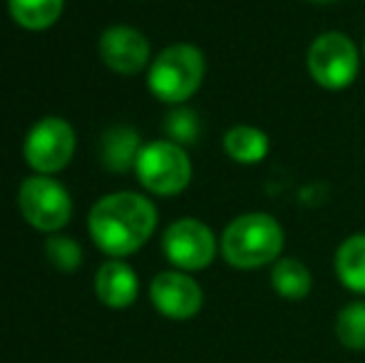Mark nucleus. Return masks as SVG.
<instances>
[{
	"label": "nucleus",
	"instance_id": "9d476101",
	"mask_svg": "<svg viewBox=\"0 0 365 363\" xmlns=\"http://www.w3.org/2000/svg\"><path fill=\"white\" fill-rule=\"evenodd\" d=\"M100 58L112 73L137 75L149 65L152 48L142 30L132 25H112L100 38Z\"/></svg>",
	"mask_w": 365,
	"mask_h": 363
},
{
	"label": "nucleus",
	"instance_id": "6ab92c4d",
	"mask_svg": "<svg viewBox=\"0 0 365 363\" xmlns=\"http://www.w3.org/2000/svg\"><path fill=\"white\" fill-rule=\"evenodd\" d=\"M164 130H167V137L177 145H189V142L197 140L199 135V120H197V112L187 110V107H179L174 110L172 115L167 117L164 122Z\"/></svg>",
	"mask_w": 365,
	"mask_h": 363
},
{
	"label": "nucleus",
	"instance_id": "1a4fd4ad",
	"mask_svg": "<svg viewBox=\"0 0 365 363\" xmlns=\"http://www.w3.org/2000/svg\"><path fill=\"white\" fill-rule=\"evenodd\" d=\"M149 301L164 319L189 321L204 309V291L192 274L172 269V272H162L152 279Z\"/></svg>",
	"mask_w": 365,
	"mask_h": 363
},
{
	"label": "nucleus",
	"instance_id": "dca6fc26",
	"mask_svg": "<svg viewBox=\"0 0 365 363\" xmlns=\"http://www.w3.org/2000/svg\"><path fill=\"white\" fill-rule=\"evenodd\" d=\"M65 0H8V13L25 30H48L60 20Z\"/></svg>",
	"mask_w": 365,
	"mask_h": 363
},
{
	"label": "nucleus",
	"instance_id": "9b49d317",
	"mask_svg": "<svg viewBox=\"0 0 365 363\" xmlns=\"http://www.w3.org/2000/svg\"><path fill=\"white\" fill-rule=\"evenodd\" d=\"M95 294L107 309H130L140 296V276L122 259H110L97 269Z\"/></svg>",
	"mask_w": 365,
	"mask_h": 363
},
{
	"label": "nucleus",
	"instance_id": "6e6552de",
	"mask_svg": "<svg viewBox=\"0 0 365 363\" xmlns=\"http://www.w3.org/2000/svg\"><path fill=\"white\" fill-rule=\"evenodd\" d=\"M162 252L167 262L179 272H202L212 267L219 254V239L204 222L194 217L177 219L162 237Z\"/></svg>",
	"mask_w": 365,
	"mask_h": 363
},
{
	"label": "nucleus",
	"instance_id": "423d86ee",
	"mask_svg": "<svg viewBox=\"0 0 365 363\" xmlns=\"http://www.w3.org/2000/svg\"><path fill=\"white\" fill-rule=\"evenodd\" d=\"M18 207L33 229L58 234L73 217V199L68 189L48 175L28 177L18 189Z\"/></svg>",
	"mask_w": 365,
	"mask_h": 363
},
{
	"label": "nucleus",
	"instance_id": "f3484780",
	"mask_svg": "<svg viewBox=\"0 0 365 363\" xmlns=\"http://www.w3.org/2000/svg\"><path fill=\"white\" fill-rule=\"evenodd\" d=\"M336 339L348 351H365V301H351L336 314Z\"/></svg>",
	"mask_w": 365,
	"mask_h": 363
},
{
	"label": "nucleus",
	"instance_id": "412c9836",
	"mask_svg": "<svg viewBox=\"0 0 365 363\" xmlns=\"http://www.w3.org/2000/svg\"><path fill=\"white\" fill-rule=\"evenodd\" d=\"M363 60H365V38H363Z\"/></svg>",
	"mask_w": 365,
	"mask_h": 363
},
{
	"label": "nucleus",
	"instance_id": "20e7f679",
	"mask_svg": "<svg viewBox=\"0 0 365 363\" xmlns=\"http://www.w3.org/2000/svg\"><path fill=\"white\" fill-rule=\"evenodd\" d=\"M308 75L323 90H346L361 73V50L351 35L341 30H326L316 35L306 55Z\"/></svg>",
	"mask_w": 365,
	"mask_h": 363
},
{
	"label": "nucleus",
	"instance_id": "a211bd4d",
	"mask_svg": "<svg viewBox=\"0 0 365 363\" xmlns=\"http://www.w3.org/2000/svg\"><path fill=\"white\" fill-rule=\"evenodd\" d=\"M45 257L63 274L77 272L82 267V247L75 239L60 237V234H53V237L45 239Z\"/></svg>",
	"mask_w": 365,
	"mask_h": 363
},
{
	"label": "nucleus",
	"instance_id": "4468645a",
	"mask_svg": "<svg viewBox=\"0 0 365 363\" xmlns=\"http://www.w3.org/2000/svg\"><path fill=\"white\" fill-rule=\"evenodd\" d=\"M336 276L348 291L365 294V232L351 234L336 249Z\"/></svg>",
	"mask_w": 365,
	"mask_h": 363
},
{
	"label": "nucleus",
	"instance_id": "aec40b11",
	"mask_svg": "<svg viewBox=\"0 0 365 363\" xmlns=\"http://www.w3.org/2000/svg\"><path fill=\"white\" fill-rule=\"evenodd\" d=\"M308 3H316V5H328V3H336V0H308Z\"/></svg>",
	"mask_w": 365,
	"mask_h": 363
},
{
	"label": "nucleus",
	"instance_id": "ddd939ff",
	"mask_svg": "<svg viewBox=\"0 0 365 363\" xmlns=\"http://www.w3.org/2000/svg\"><path fill=\"white\" fill-rule=\"evenodd\" d=\"M269 135L254 125H236L224 135V152L236 165H259L269 155Z\"/></svg>",
	"mask_w": 365,
	"mask_h": 363
},
{
	"label": "nucleus",
	"instance_id": "7ed1b4c3",
	"mask_svg": "<svg viewBox=\"0 0 365 363\" xmlns=\"http://www.w3.org/2000/svg\"><path fill=\"white\" fill-rule=\"evenodd\" d=\"M207 75V58L192 43H174L164 48L149 65L147 85L157 100L182 105L197 95Z\"/></svg>",
	"mask_w": 365,
	"mask_h": 363
},
{
	"label": "nucleus",
	"instance_id": "f8f14e48",
	"mask_svg": "<svg viewBox=\"0 0 365 363\" xmlns=\"http://www.w3.org/2000/svg\"><path fill=\"white\" fill-rule=\"evenodd\" d=\"M142 142L135 127L115 125L102 135V165L110 172L135 170L137 157L142 152Z\"/></svg>",
	"mask_w": 365,
	"mask_h": 363
},
{
	"label": "nucleus",
	"instance_id": "f03ea898",
	"mask_svg": "<svg viewBox=\"0 0 365 363\" xmlns=\"http://www.w3.org/2000/svg\"><path fill=\"white\" fill-rule=\"evenodd\" d=\"M286 247V232L279 219L266 212H249L231 219L219 239V254L239 272L274 267Z\"/></svg>",
	"mask_w": 365,
	"mask_h": 363
},
{
	"label": "nucleus",
	"instance_id": "2eb2a0df",
	"mask_svg": "<svg viewBox=\"0 0 365 363\" xmlns=\"http://www.w3.org/2000/svg\"><path fill=\"white\" fill-rule=\"evenodd\" d=\"M271 286L286 301H301L311 294L313 274L303 262L293 257H281L271 267Z\"/></svg>",
	"mask_w": 365,
	"mask_h": 363
},
{
	"label": "nucleus",
	"instance_id": "39448f33",
	"mask_svg": "<svg viewBox=\"0 0 365 363\" xmlns=\"http://www.w3.org/2000/svg\"><path fill=\"white\" fill-rule=\"evenodd\" d=\"M192 160L187 150L172 140H154L142 147L135 175L149 194L177 197L192 182Z\"/></svg>",
	"mask_w": 365,
	"mask_h": 363
},
{
	"label": "nucleus",
	"instance_id": "f257e3e1",
	"mask_svg": "<svg viewBox=\"0 0 365 363\" xmlns=\"http://www.w3.org/2000/svg\"><path fill=\"white\" fill-rule=\"evenodd\" d=\"M157 229V207L137 192L105 194L87 217L92 242L112 259L140 252Z\"/></svg>",
	"mask_w": 365,
	"mask_h": 363
},
{
	"label": "nucleus",
	"instance_id": "0eeeda50",
	"mask_svg": "<svg viewBox=\"0 0 365 363\" xmlns=\"http://www.w3.org/2000/svg\"><path fill=\"white\" fill-rule=\"evenodd\" d=\"M77 147V135L63 117H43L30 127L25 137L23 155L35 175H58L70 165Z\"/></svg>",
	"mask_w": 365,
	"mask_h": 363
}]
</instances>
